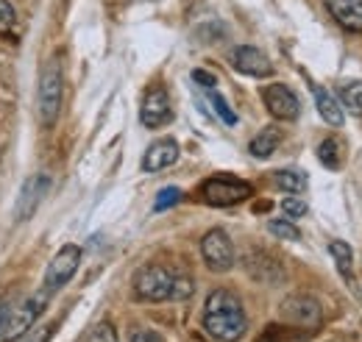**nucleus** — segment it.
I'll use <instances>...</instances> for the list:
<instances>
[{
    "instance_id": "obj_1",
    "label": "nucleus",
    "mask_w": 362,
    "mask_h": 342,
    "mask_svg": "<svg viewBox=\"0 0 362 342\" xmlns=\"http://www.w3.org/2000/svg\"><path fill=\"white\" fill-rule=\"evenodd\" d=\"M204 329L218 342H240L248 331L245 309L231 290H215L204 306Z\"/></svg>"
},
{
    "instance_id": "obj_2",
    "label": "nucleus",
    "mask_w": 362,
    "mask_h": 342,
    "mask_svg": "<svg viewBox=\"0 0 362 342\" xmlns=\"http://www.w3.org/2000/svg\"><path fill=\"white\" fill-rule=\"evenodd\" d=\"M134 290L139 300L162 303V300H184L192 295V278L179 276L162 264H148L136 273Z\"/></svg>"
},
{
    "instance_id": "obj_3",
    "label": "nucleus",
    "mask_w": 362,
    "mask_h": 342,
    "mask_svg": "<svg viewBox=\"0 0 362 342\" xmlns=\"http://www.w3.org/2000/svg\"><path fill=\"white\" fill-rule=\"evenodd\" d=\"M254 195L251 184L234 178V175H212L204 181L201 187V198L209 204V206H234V204H243Z\"/></svg>"
},
{
    "instance_id": "obj_4",
    "label": "nucleus",
    "mask_w": 362,
    "mask_h": 342,
    "mask_svg": "<svg viewBox=\"0 0 362 342\" xmlns=\"http://www.w3.org/2000/svg\"><path fill=\"white\" fill-rule=\"evenodd\" d=\"M62 92H64V78L59 61H47L42 76H40V123L50 129L59 117L62 109Z\"/></svg>"
},
{
    "instance_id": "obj_5",
    "label": "nucleus",
    "mask_w": 362,
    "mask_h": 342,
    "mask_svg": "<svg viewBox=\"0 0 362 342\" xmlns=\"http://www.w3.org/2000/svg\"><path fill=\"white\" fill-rule=\"evenodd\" d=\"M47 298H50V293L42 287L37 295H31L28 300H23L20 306L8 309V312H6V320H3L0 337H3V340H17L20 334H25V331L31 329V323L42 314V309L47 306Z\"/></svg>"
},
{
    "instance_id": "obj_6",
    "label": "nucleus",
    "mask_w": 362,
    "mask_h": 342,
    "mask_svg": "<svg viewBox=\"0 0 362 342\" xmlns=\"http://www.w3.org/2000/svg\"><path fill=\"white\" fill-rule=\"evenodd\" d=\"M78 264H81V248H78V245H64L56 256L50 259L47 273H45V284H42V287L53 295L56 290H62V287L76 276Z\"/></svg>"
},
{
    "instance_id": "obj_7",
    "label": "nucleus",
    "mask_w": 362,
    "mask_h": 342,
    "mask_svg": "<svg viewBox=\"0 0 362 342\" xmlns=\"http://www.w3.org/2000/svg\"><path fill=\"white\" fill-rule=\"evenodd\" d=\"M139 120L145 129H165L173 120V106L170 98L162 86H151L142 98V109H139Z\"/></svg>"
},
{
    "instance_id": "obj_8",
    "label": "nucleus",
    "mask_w": 362,
    "mask_h": 342,
    "mask_svg": "<svg viewBox=\"0 0 362 342\" xmlns=\"http://www.w3.org/2000/svg\"><path fill=\"white\" fill-rule=\"evenodd\" d=\"M201 254H204V261L218 270V273H226L234 267V248H231V240L226 237V231L215 228L209 231L204 240H201Z\"/></svg>"
},
{
    "instance_id": "obj_9",
    "label": "nucleus",
    "mask_w": 362,
    "mask_h": 342,
    "mask_svg": "<svg viewBox=\"0 0 362 342\" xmlns=\"http://www.w3.org/2000/svg\"><path fill=\"white\" fill-rule=\"evenodd\" d=\"M262 98H265V106H268V112L276 120H296L298 112H301L298 98L293 95V89H287L284 84H271L262 92Z\"/></svg>"
},
{
    "instance_id": "obj_10",
    "label": "nucleus",
    "mask_w": 362,
    "mask_h": 342,
    "mask_svg": "<svg viewBox=\"0 0 362 342\" xmlns=\"http://www.w3.org/2000/svg\"><path fill=\"white\" fill-rule=\"evenodd\" d=\"M281 317L296 323V326L315 329L320 323V306L313 298H307V295H290L281 303Z\"/></svg>"
},
{
    "instance_id": "obj_11",
    "label": "nucleus",
    "mask_w": 362,
    "mask_h": 342,
    "mask_svg": "<svg viewBox=\"0 0 362 342\" xmlns=\"http://www.w3.org/2000/svg\"><path fill=\"white\" fill-rule=\"evenodd\" d=\"M47 189H50V178H47V175H34V178H28V181L23 184L20 198H17L14 220H17V223L28 220L31 214L37 212V206H40V201L47 195Z\"/></svg>"
},
{
    "instance_id": "obj_12",
    "label": "nucleus",
    "mask_w": 362,
    "mask_h": 342,
    "mask_svg": "<svg viewBox=\"0 0 362 342\" xmlns=\"http://www.w3.org/2000/svg\"><path fill=\"white\" fill-rule=\"evenodd\" d=\"M231 61H234V67H237L240 73L254 76V78H265V76L273 73L271 59H268L259 47H254V45H240V47L234 50Z\"/></svg>"
},
{
    "instance_id": "obj_13",
    "label": "nucleus",
    "mask_w": 362,
    "mask_h": 342,
    "mask_svg": "<svg viewBox=\"0 0 362 342\" xmlns=\"http://www.w3.org/2000/svg\"><path fill=\"white\" fill-rule=\"evenodd\" d=\"M176 159H179V145H176L173 139H159V142H153V145L145 151V156H142V170L159 172V170H165V167H170V165H176Z\"/></svg>"
},
{
    "instance_id": "obj_14",
    "label": "nucleus",
    "mask_w": 362,
    "mask_h": 342,
    "mask_svg": "<svg viewBox=\"0 0 362 342\" xmlns=\"http://www.w3.org/2000/svg\"><path fill=\"white\" fill-rule=\"evenodd\" d=\"M332 17L351 34H362V0H326Z\"/></svg>"
},
{
    "instance_id": "obj_15",
    "label": "nucleus",
    "mask_w": 362,
    "mask_h": 342,
    "mask_svg": "<svg viewBox=\"0 0 362 342\" xmlns=\"http://www.w3.org/2000/svg\"><path fill=\"white\" fill-rule=\"evenodd\" d=\"M245 270L254 276V278H259V281H281V276H284V270H281V264L271 259L268 254H248L245 256Z\"/></svg>"
},
{
    "instance_id": "obj_16",
    "label": "nucleus",
    "mask_w": 362,
    "mask_h": 342,
    "mask_svg": "<svg viewBox=\"0 0 362 342\" xmlns=\"http://www.w3.org/2000/svg\"><path fill=\"white\" fill-rule=\"evenodd\" d=\"M315 103H317V112H320V117L329 123V126H343V109H340V103H337V98L334 95H329L323 86H315Z\"/></svg>"
},
{
    "instance_id": "obj_17",
    "label": "nucleus",
    "mask_w": 362,
    "mask_h": 342,
    "mask_svg": "<svg viewBox=\"0 0 362 342\" xmlns=\"http://www.w3.org/2000/svg\"><path fill=\"white\" fill-rule=\"evenodd\" d=\"M343 142L337 139V136H329V139H323L320 145H317V159H320V165L323 167H329V170H340L343 167Z\"/></svg>"
},
{
    "instance_id": "obj_18",
    "label": "nucleus",
    "mask_w": 362,
    "mask_h": 342,
    "mask_svg": "<svg viewBox=\"0 0 362 342\" xmlns=\"http://www.w3.org/2000/svg\"><path fill=\"white\" fill-rule=\"evenodd\" d=\"M279 142H281L279 129H273V126L262 129L254 139H251V156H257V159H268L273 151L279 148Z\"/></svg>"
},
{
    "instance_id": "obj_19",
    "label": "nucleus",
    "mask_w": 362,
    "mask_h": 342,
    "mask_svg": "<svg viewBox=\"0 0 362 342\" xmlns=\"http://www.w3.org/2000/svg\"><path fill=\"white\" fill-rule=\"evenodd\" d=\"M329 254L334 259V264H337V270L343 273V278H354V254H351V245L349 242H343V240H334V242H329Z\"/></svg>"
},
{
    "instance_id": "obj_20",
    "label": "nucleus",
    "mask_w": 362,
    "mask_h": 342,
    "mask_svg": "<svg viewBox=\"0 0 362 342\" xmlns=\"http://www.w3.org/2000/svg\"><path fill=\"white\" fill-rule=\"evenodd\" d=\"M273 184L281 189V192H304V187H307V178L301 175L298 170H279L273 172Z\"/></svg>"
},
{
    "instance_id": "obj_21",
    "label": "nucleus",
    "mask_w": 362,
    "mask_h": 342,
    "mask_svg": "<svg viewBox=\"0 0 362 342\" xmlns=\"http://www.w3.org/2000/svg\"><path fill=\"white\" fill-rule=\"evenodd\" d=\"M340 100L349 112L362 114V81H351V84L340 86Z\"/></svg>"
},
{
    "instance_id": "obj_22",
    "label": "nucleus",
    "mask_w": 362,
    "mask_h": 342,
    "mask_svg": "<svg viewBox=\"0 0 362 342\" xmlns=\"http://www.w3.org/2000/svg\"><path fill=\"white\" fill-rule=\"evenodd\" d=\"M206 95H209V103L215 106V112H218V117H221V120H223L226 126H234V123H237V114H234V112L228 109V103H226V100H223V98H221V95H218L215 89H209Z\"/></svg>"
},
{
    "instance_id": "obj_23",
    "label": "nucleus",
    "mask_w": 362,
    "mask_h": 342,
    "mask_svg": "<svg viewBox=\"0 0 362 342\" xmlns=\"http://www.w3.org/2000/svg\"><path fill=\"white\" fill-rule=\"evenodd\" d=\"M268 228H271V234L281 237V240H301V231L293 223H287V220H271Z\"/></svg>"
},
{
    "instance_id": "obj_24",
    "label": "nucleus",
    "mask_w": 362,
    "mask_h": 342,
    "mask_svg": "<svg viewBox=\"0 0 362 342\" xmlns=\"http://www.w3.org/2000/svg\"><path fill=\"white\" fill-rule=\"evenodd\" d=\"M181 201V192L176 187H168V189H162L159 195H156V204H153V209L156 212H165V209H170V206H176Z\"/></svg>"
},
{
    "instance_id": "obj_25",
    "label": "nucleus",
    "mask_w": 362,
    "mask_h": 342,
    "mask_svg": "<svg viewBox=\"0 0 362 342\" xmlns=\"http://www.w3.org/2000/svg\"><path fill=\"white\" fill-rule=\"evenodd\" d=\"M87 342H117V331H115L112 323H98L90 331Z\"/></svg>"
},
{
    "instance_id": "obj_26",
    "label": "nucleus",
    "mask_w": 362,
    "mask_h": 342,
    "mask_svg": "<svg viewBox=\"0 0 362 342\" xmlns=\"http://www.w3.org/2000/svg\"><path fill=\"white\" fill-rule=\"evenodd\" d=\"M281 209H284V214H290V217H301V214H307V201H301V198H284L281 201Z\"/></svg>"
},
{
    "instance_id": "obj_27",
    "label": "nucleus",
    "mask_w": 362,
    "mask_h": 342,
    "mask_svg": "<svg viewBox=\"0 0 362 342\" xmlns=\"http://www.w3.org/2000/svg\"><path fill=\"white\" fill-rule=\"evenodd\" d=\"M50 334H53V326H45V329H37V331H25V334H20L14 342H47L50 340Z\"/></svg>"
},
{
    "instance_id": "obj_28",
    "label": "nucleus",
    "mask_w": 362,
    "mask_h": 342,
    "mask_svg": "<svg viewBox=\"0 0 362 342\" xmlns=\"http://www.w3.org/2000/svg\"><path fill=\"white\" fill-rule=\"evenodd\" d=\"M11 23H14V8L8 0H0V28H6Z\"/></svg>"
},
{
    "instance_id": "obj_29",
    "label": "nucleus",
    "mask_w": 362,
    "mask_h": 342,
    "mask_svg": "<svg viewBox=\"0 0 362 342\" xmlns=\"http://www.w3.org/2000/svg\"><path fill=\"white\" fill-rule=\"evenodd\" d=\"M134 342H165L156 331H136Z\"/></svg>"
},
{
    "instance_id": "obj_30",
    "label": "nucleus",
    "mask_w": 362,
    "mask_h": 342,
    "mask_svg": "<svg viewBox=\"0 0 362 342\" xmlns=\"http://www.w3.org/2000/svg\"><path fill=\"white\" fill-rule=\"evenodd\" d=\"M192 78H195L198 84H204L206 89H212V86H215V78H212L209 73H201V70H195V73H192Z\"/></svg>"
},
{
    "instance_id": "obj_31",
    "label": "nucleus",
    "mask_w": 362,
    "mask_h": 342,
    "mask_svg": "<svg viewBox=\"0 0 362 342\" xmlns=\"http://www.w3.org/2000/svg\"><path fill=\"white\" fill-rule=\"evenodd\" d=\"M6 312H8V306H0V331H3V320H6Z\"/></svg>"
}]
</instances>
